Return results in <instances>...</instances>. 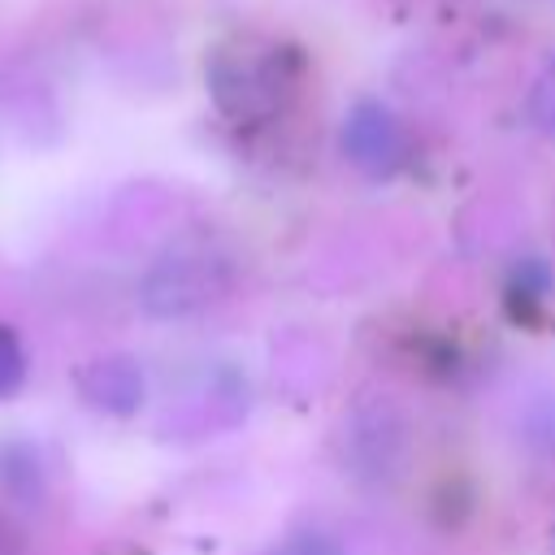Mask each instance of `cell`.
<instances>
[{"mask_svg": "<svg viewBox=\"0 0 555 555\" xmlns=\"http://www.w3.org/2000/svg\"><path fill=\"white\" fill-rule=\"evenodd\" d=\"M304 74H308L304 52L295 43L260 35V30L225 35L204 61L208 95L230 126L278 121L299 100Z\"/></svg>", "mask_w": 555, "mask_h": 555, "instance_id": "1", "label": "cell"}, {"mask_svg": "<svg viewBox=\"0 0 555 555\" xmlns=\"http://www.w3.org/2000/svg\"><path fill=\"white\" fill-rule=\"evenodd\" d=\"M234 278H238V256L230 251V243L195 230V234L173 238L147 264L139 282V304L156 321H182V317H195L221 304Z\"/></svg>", "mask_w": 555, "mask_h": 555, "instance_id": "2", "label": "cell"}, {"mask_svg": "<svg viewBox=\"0 0 555 555\" xmlns=\"http://www.w3.org/2000/svg\"><path fill=\"white\" fill-rule=\"evenodd\" d=\"M338 147H343L347 165L360 169L364 178H390L408 160V130H403V121L390 104L356 100L343 117Z\"/></svg>", "mask_w": 555, "mask_h": 555, "instance_id": "3", "label": "cell"}, {"mask_svg": "<svg viewBox=\"0 0 555 555\" xmlns=\"http://www.w3.org/2000/svg\"><path fill=\"white\" fill-rule=\"evenodd\" d=\"M78 395L95 412L108 416H134L147 399V377L134 356H95L78 369Z\"/></svg>", "mask_w": 555, "mask_h": 555, "instance_id": "4", "label": "cell"}, {"mask_svg": "<svg viewBox=\"0 0 555 555\" xmlns=\"http://www.w3.org/2000/svg\"><path fill=\"white\" fill-rule=\"evenodd\" d=\"M0 486L17 499V503H35L43 494V460L30 442H0Z\"/></svg>", "mask_w": 555, "mask_h": 555, "instance_id": "5", "label": "cell"}, {"mask_svg": "<svg viewBox=\"0 0 555 555\" xmlns=\"http://www.w3.org/2000/svg\"><path fill=\"white\" fill-rule=\"evenodd\" d=\"M525 117L538 134H555V52L542 61V69L525 91Z\"/></svg>", "mask_w": 555, "mask_h": 555, "instance_id": "6", "label": "cell"}, {"mask_svg": "<svg viewBox=\"0 0 555 555\" xmlns=\"http://www.w3.org/2000/svg\"><path fill=\"white\" fill-rule=\"evenodd\" d=\"M22 382H26V347L9 325H0V399L17 395Z\"/></svg>", "mask_w": 555, "mask_h": 555, "instance_id": "7", "label": "cell"}, {"mask_svg": "<svg viewBox=\"0 0 555 555\" xmlns=\"http://www.w3.org/2000/svg\"><path fill=\"white\" fill-rule=\"evenodd\" d=\"M264 555H343V546L325 529H295L282 542H273Z\"/></svg>", "mask_w": 555, "mask_h": 555, "instance_id": "8", "label": "cell"}, {"mask_svg": "<svg viewBox=\"0 0 555 555\" xmlns=\"http://www.w3.org/2000/svg\"><path fill=\"white\" fill-rule=\"evenodd\" d=\"M0 555H22V529L0 512Z\"/></svg>", "mask_w": 555, "mask_h": 555, "instance_id": "9", "label": "cell"}, {"mask_svg": "<svg viewBox=\"0 0 555 555\" xmlns=\"http://www.w3.org/2000/svg\"><path fill=\"white\" fill-rule=\"evenodd\" d=\"M551 555H555V529H551Z\"/></svg>", "mask_w": 555, "mask_h": 555, "instance_id": "10", "label": "cell"}]
</instances>
